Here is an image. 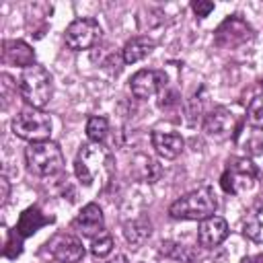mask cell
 Masks as SVG:
<instances>
[{"mask_svg": "<svg viewBox=\"0 0 263 263\" xmlns=\"http://www.w3.org/2000/svg\"><path fill=\"white\" fill-rule=\"evenodd\" d=\"M113 171V158L101 144H84L74 158V173L84 187H92L97 181H107Z\"/></svg>", "mask_w": 263, "mask_h": 263, "instance_id": "obj_1", "label": "cell"}, {"mask_svg": "<svg viewBox=\"0 0 263 263\" xmlns=\"http://www.w3.org/2000/svg\"><path fill=\"white\" fill-rule=\"evenodd\" d=\"M216 208H218V201H216L214 189L203 185V187H197V189L185 193L177 201H173L168 208V214L175 220H199L201 222V220L214 216Z\"/></svg>", "mask_w": 263, "mask_h": 263, "instance_id": "obj_2", "label": "cell"}, {"mask_svg": "<svg viewBox=\"0 0 263 263\" xmlns=\"http://www.w3.org/2000/svg\"><path fill=\"white\" fill-rule=\"evenodd\" d=\"M25 162L31 175L45 179V177H53L62 173L64 154H62V148L51 140L33 142L25 148Z\"/></svg>", "mask_w": 263, "mask_h": 263, "instance_id": "obj_3", "label": "cell"}, {"mask_svg": "<svg viewBox=\"0 0 263 263\" xmlns=\"http://www.w3.org/2000/svg\"><path fill=\"white\" fill-rule=\"evenodd\" d=\"M51 74L35 64L27 70H23L21 78H18V92H21V99L29 105V107H35V109H43L49 99H51Z\"/></svg>", "mask_w": 263, "mask_h": 263, "instance_id": "obj_4", "label": "cell"}, {"mask_svg": "<svg viewBox=\"0 0 263 263\" xmlns=\"http://www.w3.org/2000/svg\"><path fill=\"white\" fill-rule=\"evenodd\" d=\"M12 132L27 142H43L51 136V117L35 107H27L12 117Z\"/></svg>", "mask_w": 263, "mask_h": 263, "instance_id": "obj_5", "label": "cell"}, {"mask_svg": "<svg viewBox=\"0 0 263 263\" xmlns=\"http://www.w3.org/2000/svg\"><path fill=\"white\" fill-rule=\"evenodd\" d=\"M257 175H259V171L251 158H232L220 177V185L226 193L240 195L255 187Z\"/></svg>", "mask_w": 263, "mask_h": 263, "instance_id": "obj_6", "label": "cell"}, {"mask_svg": "<svg viewBox=\"0 0 263 263\" xmlns=\"http://www.w3.org/2000/svg\"><path fill=\"white\" fill-rule=\"evenodd\" d=\"M101 33H103V31H101L99 21H95V18H90V16H82V18L72 21V23L66 27L64 41H66V45H68L72 51H84V49H90L92 45L99 43Z\"/></svg>", "mask_w": 263, "mask_h": 263, "instance_id": "obj_7", "label": "cell"}, {"mask_svg": "<svg viewBox=\"0 0 263 263\" xmlns=\"http://www.w3.org/2000/svg\"><path fill=\"white\" fill-rule=\"evenodd\" d=\"M249 39H253V29L238 14H232L228 18H224L222 25L214 33V43L218 47H224V49L238 47V45L247 43Z\"/></svg>", "mask_w": 263, "mask_h": 263, "instance_id": "obj_8", "label": "cell"}, {"mask_svg": "<svg viewBox=\"0 0 263 263\" xmlns=\"http://www.w3.org/2000/svg\"><path fill=\"white\" fill-rule=\"evenodd\" d=\"M49 255L60 263H78L84 257L82 240L70 232H58L45 242Z\"/></svg>", "mask_w": 263, "mask_h": 263, "instance_id": "obj_9", "label": "cell"}, {"mask_svg": "<svg viewBox=\"0 0 263 263\" xmlns=\"http://www.w3.org/2000/svg\"><path fill=\"white\" fill-rule=\"evenodd\" d=\"M203 132L214 140H228L236 134V117L226 107H216L205 115Z\"/></svg>", "mask_w": 263, "mask_h": 263, "instance_id": "obj_10", "label": "cell"}, {"mask_svg": "<svg viewBox=\"0 0 263 263\" xmlns=\"http://www.w3.org/2000/svg\"><path fill=\"white\" fill-rule=\"evenodd\" d=\"M166 86V74L162 70H140L132 76L129 88L138 99H150Z\"/></svg>", "mask_w": 263, "mask_h": 263, "instance_id": "obj_11", "label": "cell"}, {"mask_svg": "<svg viewBox=\"0 0 263 263\" xmlns=\"http://www.w3.org/2000/svg\"><path fill=\"white\" fill-rule=\"evenodd\" d=\"M72 228L86 238H95L97 234H101L105 230V218L99 203H86L72 220Z\"/></svg>", "mask_w": 263, "mask_h": 263, "instance_id": "obj_12", "label": "cell"}, {"mask_svg": "<svg viewBox=\"0 0 263 263\" xmlns=\"http://www.w3.org/2000/svg\"><path fill=\"white\" fill-rule=\"evenodd\" d=\"M228 236V222L222 218V216H210L205 220L199 222V228H197V240L201 247L205 249H214L218 245H222Z\"/></svg>", "mask_w": 263, "mask_h": 263, "instance_id": "obj_13", "label": "cell"}, {"mask_svg": "<svg viewBox=\"0 0 263 263\" xmlns=\"http://www.w3.org/2000/svg\"><path fill=\"white\" fill-rule=\"evenodd\" d=\"M2 62L8 66H21L27 70L35 66V51L31 49L29 43L21 39H6L2 43Z\"/></svg>", "mask_w": 263, "mask_h": 263, "instance_id": "obj_14", "label": "cell"}, {"mask_svg": "<svg viewBox=\"0 0 263 263\" xmlns=\"http://www.w3.org/2000/svg\"><path fill=\"white\" fill-rule=\"evenodd\" d=\"M150 142H152V148L156 150V154L166 158V160L177 158L183 152V146H185V140H183L181 134L162 132V129H154L152 136H150Z\"/></svg>", "mask_w": 263, "mask_h": 263, "instance_id": "obj_15", "label": "cell"}, {"mask_svg": "<svg viewBox=\"0 0 263 263\" xmlns=\"http://www.w3.org/2000/svg\"><path fill=\"white\" fill-rule=\"evenodd\" d=\"M49 222H53V218L49 216H43L41 214V210L39 208H27L23 214H21V218H18V222H16V234L21 236V238H25V236H31V234H35L41 226H45V224H49Z\"/></svg>", "mask_w": 263, "mask_h": 263, "instance_id": "obj_16", "label": "cell"}, {"mask_svg": "<svg viewBox=\"0 0 263 263\" xmlns=\"http://www.w3.org/2000/svg\"><path fill=\"white\" fill-rule=\"evenodd\" d=\"M150 234H152V222L148 218H144V216L134 218V220L123 224V236L132 247L144 245L150 238Z\"/></svg>", "mask_w": 263, "mask_h": 263, "instance_id": "obj_17", "label": "cell"}, {"mask_svg": "<svg viewBox=\"0 0 263 263\" xmlns=\"http://www.w3.org/2000/svg\"><path fill=\"white\" fill-rule=\"evenodd\" d=\"M242 232L253 242H263V199H259L245 216Z\"/></svg>", "mask_w": 263, "mask_h": 263, "instance_id": "obj_18", "label": "cell"}, {"mask_svg": "<svg viewBox=\"0 0 263 263\" xmlns=\"http://www.w3.org/2000/svg\"><path fill=\"white\" fill-rule=\"evenodd\" d=\"M152 49H154V41L152 39H148V37H134V39H129L123 45L121 58H123L125 64H136V62L148 58L152 53Z\"/></svg>", "mask_w": 263, "mask_h": 263, "instance_id": "obj_19", "label": "cell"}, {"mask_svg": "<svg viewBox=\"0 0 263 263\" xmlns=\"http://www.w3.org/2000/svg\"><path fill=\"white\" fill-rule=\"evenodd\" d=\"M132 173L142 183H154L160 177V164L148 156H136L132 162Z\"/></svg>", "mask_w": 263, "mask_h": 263, "instance_id": "obj_20", "label": "cell"}, {"mask_svg": "<svg viewBox=\"0 0 263 263\" xmlns=\"http://www.w3.org/2000/svg\"><path fill=\"white\" fill-rule=\"evenodd\" d=\"M107 132H109V121L105 117H101V115L88 117V121H86V136H88L90 142L101 144L107 138Z\"/></svg>", "mask_w": 263, "mask_h": 263, "instance_id": "obj_21", "label": "cell"}, {"mask_svg": "<svg viewBox=\"0 0 263 263\" xmlns=\"http://www.w3.org/2000/svg\"><path fill=\"white\" fill-rule=\"evenodd\" d=\"M113 236L109 234V232H101V234H97L95 238H92V242H90V253L95 255V257H99V259H103V257H107L111 251H113Z\"/></svg>", "mask_w": 263, "mask_h": 263, "instance_id": "obj_22", "label": "cell"}, {"mask_svg": "<svg viewBox=\"0 0 263 263\" xmlns=\"http://www.w3.org/2000/svg\"><path fill=\"white\" fill-rule=\"evenodd\" d=\"M247 121H249L253 127L263 129V92L257 95V97L249 103V107H247Z\"/></svg>", "mask_w": 263, "mask_h": 263, "instance_id": "obj_23", "label": "cell"}, {"mask_svg": "<svg viewBox=\"0 0 263 263\" xmlns=\"http://www.w3.org/2000/svg\"><path fill=\"white\" fill-rule=\"evenodd\" d=\"M191 8L195 12L197 18H205L212 10H214V2H208V0H197V2H191Z\"/></svg>", "mask_w": 263, "mask_h": 263, "instance_id": "obj_24", "label": "cell"}, {"mask_svg": "<svg viewBox=\"0 0 263 263\" xmlns=\"http://www.w3.org/2000/svg\"><path fill=\"white\" fill-rule=\"evenodd\" d=\"M0 191H2V193H0V197H2L0 203L4 205V203L8 201V195H10V185H8V179H6V177L0 179Z\"/></svg>", "mask_w": 263, "mask_h": 263, "instance_id": "obj_25", "label": "cell"}, {"mask_svg": "<svg viewBox=\"0 0 263 263\" xmlns=\"http://www.w3.org/2000/svg\"><path fill=\"white\" fill-rule=\"evenodd\" d=\"M105 263H127V257H125V255H115L113 259H109V261H105Z\"/></svg>", "mask_w": 263, "mask_h": 263, "instance_id": "obj_26", "label": "cell"}, {"mask_svg": "<svg viewBox=\"0 0 263 263\" xmlns=\"http://www.w3.org/2000/svg\"><path fill=\"white\" fill-rule=\"evenodd\" d=\"M259 261H261V263H263V257H259Z\"/></svg>", "mask_w": 263, "mask_h": 263, "instance_id": "obj_27", "label": "cell"}, {"mask_svg": "<svg viewBox=\"0 0 263 263\" xmlns=\"http://www.w3.org/2000/svg\"><path fill=\"white\" fill-rule=\"evenodd\" d=\"M140 263H144V261H140Z\"/></svg>", "mask_w": 263, "mask_h": 263, "instance_id": "obj_28", "label": "cell"}]
</instances>
